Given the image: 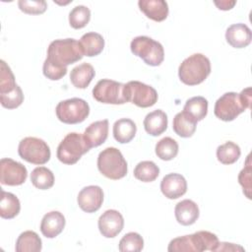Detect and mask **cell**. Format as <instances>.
I'll list each match as a JSON object with an SVG mask.
<instances>
[{"label": "cell", "mask_w": 252, "mask_h": 252, "mask_svg": "<svg viewBox=\"0 0 252 252\" xmlns=\"http://www.w3.org/2000/svg\"><path fill=\"white\" fill-rule=\"evenodd\" d=\"M251 107V88L248 87L240 94L228 92L219 97L215 103V115L225 122L234 120L239 114Z\"/></svg>", "instance_id": "1"}, {"label": "cell", "mask_w": 252, "mask_h": 252, "mask_svg": "<svg viewBox=\"0 0 252 252\" xmlns=\"http://www.w3.org/2000/svg\"><path fill=\"white\" fill-rule=\"evenodd\" d=\"M218 236L208 230H200L189 235L173 238L167 247L169 252H203L216 251L219 245Z\"/></svg>", "instance_id": "2"}, {"label": "cell", "mask_w": 252, "mask_h": 252, "mask_svg": "<svg viewBox=\"0 0 252 252\" xmlns=\"http://www.w3.org/2000/svg\"><path fill=\"white\" fill-rule=\"evenodd\" d=\"M84 56L80 41L74 38L55 39L47 48L46 60L54 66L67 68L68 65L76 63Z\"/></svg>", "instance_id": "3"}, {"label": "cell", "mask_w": 252, "mask_h": 252, "mask_svg": "<svg viewBox=\"0 0 252 252\" xmlns=\"http://www.w3.org/2000/svg\"><path fill=\"white\" fill-rule=\"evenodd\" d=\"M210 74V59L202 53L190 55L182 61L178 68V77L187 86H196L203 83Z\"/></svg>", "instance_id": "4"}, {"label": "cell", "mask_w": 252, "mask_h": 252, "mask_svg": "<svg viewBox=\"0 0 252 252\" xmlns=\"http://www.w3.org/2000/svg\"><path fill=\"white\" fill-rule=\"evenodd\" d=\"M97 168L103 176L112 180L123 178L128 170L127 161L123 155L114 147H108L99 153Z\"/></svg>", "instance_id": "5"}, {"label": "cell", "mask_w": 252, "mask_h": 252, "mask_svg": "<svg viewBox=\"0 0 252 252\" xmlns=\"http://www.w3.org/2000/svg\"><path fill=\"white\" fill-rule=\"evenodd\" d=\"M91 148L86 143L82 134L72 132L67 134L57 147L56 156L59 161L64 164H75L83 155L88 153Z\"/></svg>", "instance_id": "6"}, {"label": "cell", "mask_w": 252, "mask_h": 252, "mask_svg": "<svg viewBox=\"0 0 252 252\" xmlns=\"http://www.w3.org/2000/svg\"><path fill=\"white\" fill-rule=\"evenodd\" d=\"M130 49L134 55L150 66H159L164 59V49L161 43L146 35L134 37L130 43Z\"/></svg>", "instance_id": "7"}, {"label": "cell", "mask_w": 252, "mask_h": 252, "mask_svg": "<svg viewBox=\"0 0 252 252\" xmlns=\"http://www.w3.org/2000/svg\"><path fill=\"white\" fill-rule=\"evenodd\" d=\"M55 113L58 120L65 124H78L89 116L90 105L83 98L72 97L58 102Z\"/></svg>", "instance_id": "8"}, {"label": "cell", "mask_w": 252, "mask_h": 252, "mask_svg": "<svg viewBox=\"0 0 252 252\" xmlns=\"http://www.w3.org/2000/svg\"><path fill=\"white\" fill-rule=\"evenodd\" d=\"M18 154L24 160L38 165L46 163L51 156L50 148L46 142L36 137H26L21 140Z\"/></svg>", "instance_id": "9"}, {"label": "cell", "mask_w": 252, "mask_h": 252, "mask_svg": "<svg viewBox=\"0 0 252 252\" xmlns=\"http://www.w3.org/2000/svg\"><path fill=\"white\" fill-rule=\"evenodd\" d=\"M124 96L126 102H132L142 108L153 106L158 98L157 91L152 86L139 81L124 84Z\"/></svg>", "instance_id": "10"}, {"label": "cell", "mask_w": 252, "mask_h": 252, "mask_svg": "<svg viewBox=\"0 0 252 252\" xmlns=\"http://www.w3.org/2000/svg\"><path fill=\"white\" fill-rule=\"evenodd\" d=\"M93 96L101 103L123 104L126 102L124 84L110 79L99 80L93 89Z\"/></svg>", "instance_id": "11"}, {"label": "cell", "mask_w": 252, "mask_h": 252, "mask_svg": "<svg viewBox=\"0 0 252 252\" xmlns=\"http://www.w3.org/2000/svg\"><path fill=\"white\" fill-rule=\"evenodd\" d=\"M28 177V170L24 164L9 158L0 160V182L3 185H22Z\"/></svg>", "instance_id": "12"}, {"label": "cell", "mask_w": 252, "mask_h": 252, "mask_svg": "<svg viewBox=\"0 0 252 252\" xmlns=\"http://www.w3.org/2000/svg\"><path fill=\"white\" fill-rule=\"evenodd\" d=\"M99 232L106 238H113L119 234L124 227L123 216L116 210H106L97 221Z\"/></svg>", "instance_id": "13"}, {"label": "cell", "mask_w": 252, "mask_h": 252, "mask_svg": "<svg viewBox=\"0 0 252 252\" xmlns=\"http://www.w3.org/2000/svg\"><path fill=\"white\" fill-rule=\"evenodd\" d=\"M77 202L82 211L94 213L98 211L103 202V191L97 185L84 187L78 194Z\"/></svg>", "instance_id": "14"}, {"label": "cell", "mask_w": 252, "mask_h": 252, "mask_svg": "<svg viewBox=\"0 0 252 252\" xmlns=\"http://www.w3.org/2000/svg\"><path fill=\"white\" fill-rule=\"evenodd\" d=\"M160 191L168 199H178L187 191V181L179 173H168L160 182Z\"/></svg>", "instance_id": "15"}, {"label": "cell", "mask_w": 252, "mask_h": 252, "mask_svg": "<svg viewBox=\"0 0 252 252\" xmlns=\"http://www.w3.org/2000/svg\"><path fill=\"white\" fill-rule=\"evenodd\" d=\"M226 42L234 48H244L252 40V32L249 27L242 23L229 26L225 32Z\"/></svg>", "instance_id": "16"}, {"label": "cell", "mask_w": 252, "mask_h": 252, "mask_svg": "<svg viewBox=\"0 0 252 252\" xmlns=\"http://www.w3.org/2000/svg\"><path fill=\"white\" fill-rule=\"evenodd\" d=\"M65 217L58 211L45 214L40 222V231L46 238H54L59 235L65 227Z\"/></svg>", "instance_id": "17"}, {"label": "cell", "mask_w": 252, "mask_h": 252, "mask_svg": "<svg viewBox=\"0 0 252 252\" xmlns=\"http://www.w3.org/2000/svg\"><path fill=\"white\" fill-rule=\"evenodd\" d=\"M108 120L103 119L93 122L86 128L83 136L91 149L98 147L106 141L108 136Z\"/></svg>", "instance_id": "18"}, {"label": "cell", "mask_w": 252, "mask_h": 252, "mask_svg": "<svg viewBox=\"0 0 252 252\" xmlns=\"http://www.w3.org/2000/svg\"><path fill=\"white\" fill-rule=\"evenodd\" d=\"M174 215L178 223L182 225H191L198 220L200 211L198 205L194 201L185 199L175 205Z\"/></svg>", "instance_id": "19"}, {"label": "cell", "mask_w": 252, "mask_h": 252, "mask_svg": "<svg viewBox=\"0 0 252 252\" xmlns=\"http://www.w3.org/2000/svg\"><path fill=\"white\" fill-rule=\"evenodd\" d=\"M140 11L155 22H162L168 16V4L163 0H140L138 2Z\"/></svg>", "instance_id": "20"}, {"label": "cell", "mask_w": 252, "mask_h": 252, "mask_svg": "<svg viewBox=\"0 0 252 252\" xmlns=\"http://www.w3.org/2000/svg\"><path fill=\"white\" fill-rule=\"evenodd\" d=\"M143 124L145 131L149 135L154 137L159 136L167 129V115L163 110L156 109L146 115Z\"/></svg>", "instance_id": "21"}, {"label": "cell", "mask_w": 252, "mask_h": 252, "mask_svg": "<svg viewBox=\"0 0 252 252\" xmlns=\"http://www.w3.org/2000/svg\"><path fill=\"white\" fill-rule=\"evenodd\" d=\"M197 127V121L195 118H193L190 114H188L185 111L178 112L172 122V129L175 132L176 135L182 138H189L191 137Z\"/></svg>", "instance_id": "22"}, {"label": "cell", "mask_w": 252, "mask_h": 252, "mask_svg": "<svg viewBox=\"0 0 252 252\" xmlns=\"http://www.w3.org/2000/svg\"><path fill=\"white\" fill-rule=\"evenodd\" d=\"M113 137L120 144H127L131 142L137 132L135 122L129 118H120L113 124Z\"/></svg>", "instance_id": "23"}, {"label": "cell", "mask_w": 252, "mask_h": 252, "mask_svg": "<svg viewBox=\"0 0 252 252\" xmlns=\"http://www.w3.org/2000/svg\"><path fill=\"white\" fill-rule=\"evenodd\" d=\"M95 76L94 67L89 63H82L71 70L70 81L77 89H86Z\"/></svg>", "instance_id": "24"}, {"label": "cell", "mask_w": 252, "mask_h": 252, "mask_svg": "<svg viewBox=\"0 0 252 252\" xmlns=\"http://www.w3.org/2000/svg\"><path fill=\"white\" fill-rule=\"evenodd\" d=\"M80 44L82 46L84 55L88 57H94L101 53L104 47V39L101 34L90 32L82 35L80 38Z\"/></svg>", "instance_id": "25"}, {"label": "cell", "mask_w": 252, "mask_h": 252, "mask_svg": "<svg viewBox=\"0 0 252 252\" xmlns=\"http://www.w3.org/2000/svg\"><path fill=\"white\" fill-rule=\"evenodd\" d=\"M42 242L38 234L32 230L22 232L16 241L15 249L17 252H39Z\"/></svg>", "instance_id": "26"}, {"label": "cell", "mask_w": 252, "mask_h": 252, "mask_svg": "<svg viewBox=\"0 0 252 252\" xmlns=\"http://www.w3.org/2000/svg\"><path fill=\"white\" fill-rule=\"evenodd\" d=\"M20 210L21 204L18 197L13 193L2 190L0 200V217L6 220L14 219L19 215Z\"/></svg>", "instance_id": "27"}, {"label": "cell", "mask_w": 252, "mask_h": 252, "mask_svg": "<svg viewBox=\"0 0 252 252\" xmlns=\"http://www.w3.org/2000/svg\"><path fill=\"white\" fill-rule=\"evenodd\" d=\"M183 111L190 114L197 122L201 121L208 113V100L204 96H193L186 100Z\"/></svg>", "instance_id": "28"}, {"label": "cell", "mask_w": 252, "mask_h": 252, "mask_svg": "<svg viewBox=\"0 0 252 252\" xmlns=\"http://www.w3.org/2000/svg\"><path fill=\"white\" fill-rule=\"evenodd\" d=\"M32 185L39 190H47L54 185L53 172L45 166H37L31 173Z\"/></svg>", "instance_id": "29"}, {"label": "cell", "mask_w": 252, "mask_h": 252, "mask_svg": "<svg viewBox=\"0 0 252 252\" xmlns=\"http://www.w3.org/2000/svg\"><path fill=\"white\" fill-rule=\"evenodd\" d=\"M133 174L136 179L142 182H153L158 178L159 168L152 160H143L135 166Z\"/></svg>", "instance_id": "30"}, {"label": "cell", "mask_w": 252, "mask_h": 252, "mask_svg": "<svg viewBox=\"0 0 252 252\" xmlns=\"http://www.w3.org/2000/svg\"><path fill=\"white\" fill-rule=\"evenodd\" d=\"M241 151L237 144L227 141L217 149V158L222 164H232L240 158Z\"/></svg>", "instance_id": "31"}, {"label": "cell", "mask_w": 252, "mask_h": 252, "mask_svg": "<svg viewBox=\"0 0 252 252\" xmlns=\"http://www.w3.org/2000/svg\"><path fill=\"white\" fill-rule=\"evenodd\" d=\"M178 149V144L174 139L170 137H164L156 144L155 152L158 158L160 159L171 160L177 156Z\"/></svg>", "instance_id": "32"}, {"label": "cell", "mask_w": 252, "mask_h": 252, "mask_svg": "<svg viewBox=\"0 0 252 252\" xmlns=\"http://www.w3.org/2000/svg\"><path fill=\"white\" fill-rule=\"evenodd\" d=\"M91 20V10L84 5H78L74 7L69 13V24L75 29L85 28Z\"/></svg>", "instance_id": "33"}, {"label": "cell", "mask_w": 252, "mask_h": 252, "mask_svg": "<svg viewBox=\"0 0 252 252\" xmlns=\"http://www.w3.org/2000/svg\"><path fill=\"white\" fill-rule=\"evenodd\" d=\"M144 248L143 237L134 231L126 233L119 241L118 249L121 252H140Z\"/></svg>", "instance_id": "34"}, {"label": "cell", "mask_w": 252, "mask_h": 252, "mask_svg": "<svg viewBox=\"0 0 252 252\" xmlns=\"http://www.w3.org/2000/svg\"><path fill=\"white\" fill-rule=\"evenodd\" d=\"M0 65V94H2L13 91L17 87V84L15 81V76L7 63L4 60H1Z\"/></svg>", "instance_id": "35"}, {"label": "cell", "mask_w": 252, "mask_h": 252, "mask_svg": "<svg viewBox=\"0 0 252 252\" xmlns=\"http://www.w3.org/2000/svg\"><path fill=\"white\" fill-rule=\"evenodd\" d=\"M23 101L24 94L19 85H17V87L13 91L7 94H0L1 105L7 109H15L19 107L23 103Z\"/></svg>", "instance_id": "36"}, {"label": "cell", "mask_w": 252, "mask_h": 252, "mask_svg": "<svg viewBox=\"0 0 252 252\" xmlns=\"http://www.w3.org/2000/svg\"><path fill=\"white\" fill-rule=\"evenodd\" d=\"M20 10L29 15H40L47 9V3L44 0H19Z\"/></svg>", "instance_id": "37"}, {"label": "cell", "mask_w": 252, "mask_h": 252, "mask_svg": "<svg viewBox=\"0 0 252 252\" xmlns=\"http://www.w3.org/2000/svg\"><path fill=\"white\" fill-rule=\"evenodd\" d=\"M251 161H250V155L247 156L246 162L244 167L241 169V171L238 174V182L243 188V194L248 198L251 199V189H252V183H251Z\"/></svg>", "instance_id": "38"}, {"label": "cell", "mask_w": 252, "mask_h": 252, "mask_svg": "<svg viewBox=\"0 0 252 252\" xmlns=\"http://www.w3.org/2000/svg\"><path fill=\"white\" fill-rule=\"evenodd\" d=\"M67 71H68L67 68H60V67L54 66L51 63H49L46 59L44 60V63L42 66V72H43V75L51 81H58L62 79L67 74Z\"/></svg>", "instance_id": "39"}, {"label": "cell", "mask_w": 252, "mask_h": 252, "mask_svg": "<svg viewBox=\"0 0 252 252\" xmlns=\"http://www.w3.org/2000/svg\"><path fill=\"white\" fill-rule=\"evenodd\" d=\"M216 251H244V248L239 245H236L234 243L219 242V245H218Z\"/></svg>", "instance_id": "40"}, {"label": "cell", "mask_w": 252, "mask_h": 252, "mask_svg": "<svg viewBox=\"0 0 252 252\" xmlns=\"http://www.w3.org/2000/svg\"><path fill=\"white\" fill-rule=\"evenodd\" d=\"M215 5L220 9L223 11H227L233 8V6L236 4V1H228V0H223V1H215Z\"/></svg>", "instance_id": "41"}]
</instances>
